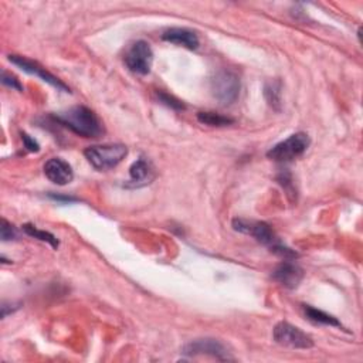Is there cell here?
I'll use <instances>...</instances> for the list:
<instances>
[{
    "label": "cell",
    "instance_id": "cell-1",
    "mask_svg": "<svg viewBox=\"0 0 363 363\" xmlns=\"http://www.w3.org/2000/svg\"><path fill=\"white\" fill-rule=\"evenodd\" d=\"M58 123L82 138H98L104 132L102 122L94 111L86 106H72L52 116Z\"/></svg>",
    "mask_w": 363,
    "mask_h": 363
},
{
    "label": "cell",
    "instance_id": "cell-2",
    "mask_svg": "<svg viewBox=\"0 0 363 363\" xmlns=\"http://www.w3.org/2000/svg\"><path fill=\"white\" fill-rule=\"evenodd\" d=\"M233 228L235 231H240L242 234L254 237L258 242L262 245L268 247L272 252L278 254L279 257H284L285 259L289 258H296L298 254L284 245L274 230L264 221H254V220H247V218H234L233 220Z\"/></svg>",
    "mask_w": 363,
    "mask_h": 363
},
{
    "label": "cell",
    "instance_id": "cell-3",
    "mask_svg": "<svg viewBox=\"0 0 363 363\" xmlns=\"http://www.w3.org/2000/svg\"><path fill=\"white\" fill-rule=\"evenodd\" d=\"M86 160L96 170H108L118 166L128 155V147L121 143L95 145L84 150Z\"/></svg>",
    "mask_w": 363,
    "mask_h": 363
},
{
    "label": "cell",
    "instance_id": "cell-4",
    "mask_svg": "<svg viewBox=\"0 0 363 363\" xmlns=\"http://www.w3.org/2000/svg\"><path fill=\"white\" fill-rule=\"evenodd\" d=\"M309 145H311V139L308 133L296 132L289 138H286L285 140L272 146L267 152V156L275 162H291L302 156L308 150Z\"/></svg>",
    "mask_w": 363,
    "mask_h": 363
},
{
    "label": "cell",
    "instance_id": "cell-5",
    "mask_svg": "<svg viewBox=\"0 0 363 363\" xmlns=\"http://www.w3.org/2000/svg\"><path fill=\"white\" fill-rule=\"evenodd\" d=\"M240 86V78L237 77V74L228 69L217 72L211 81L213 95L223 105H230L238 98Z\"/></svg>",
    "mask_w": 363,
    "mask_h": 363
},
{
    "label": "cell",
    "instance_id": "cell-6",
    "mask_svg": "<svg viewBox=\"0 0 363 363\" xmlns=\"http://www.w3.org/2000/svg\"><path fill=\"white\" fill-rule=\"evenodd\" d=\"M272 336L278 345L292 349H311L313 346V340L308 333L288 322H278Z\"/></svg>",
    "mask_w": 363,
    "mask_h": 363
},
{
    "label": "cell",
    "instance_id": "cell-7",
    "mask_svg": "<svg viewBox=\"0 0 363 363\" xmlns=\"http://www.w3.org/2000/svg\"><path fill=\"white\" fill-rule=\"evenodd\" d=\"M153 62V51L149 43L139 40L133 43L125 54V64L133 74L146 75L150 72Z\"/></svg>",
    "mask_w": 363,
    "mask_h": 363
},
{
    "label": "cell",
    "instance_id": "cell-8",
    "mask_svg": "<svg viewBox=\"0 0 363 363\" xmlns=\"http://www.w3.org/2000/svg\"><path fill=\"white\" fill-rule=\"evenodd\" d=\"M9 60L10 62H13L14 65H17L21 71L27 72V74H31V75H35L38 77L40 79H43L44 82L50 84L51 86L57 88L58 91H64V92H69V88L61 82L55 75H52L51 72H48L43 65H40L37 61H33L27 57H23V55H9Z\"/></svg>",
    "mask_w": 363,
    "mask_h": 363
},
{
    "label": "cell",
    "instance_id": "cell-9",
    "mask_svg": "<svg viewBox=\"0 0 363 363\" xmlns=\"http://www.w3.org/2000/svg\"><path fill=\"white\" fill-rule=\"evenodd\" d=\"M183 354L194 357V356H211L216 357L218 360H230L231 356L228 354L227 349L224 347L223 343H220L216 339H196L189 342L184 347H183Z\"/></svg>",
    "mask_w": 363,
    "mask_h": 363
},
{
    "label": "cell",
    "instance_id": "cell-10",
    "mask_svg": "<svg viewBox=\"0 0 363 363\" xmlns=\"http://www.w3.org/2000/svg\"><path fill=\"white\" fill-rule=\"evenodd\" d=\"M271 278L275 282H278L279 285H282L288 289H294L303 279V269L299 265H296L295 262L284 261L274 268Z\"/></svg>",
    "mask_w": 363,
    "mask_h": 363
},
{
    "label": "cell",
    "instance_id": "cell-11",
    "mask_svg": "<svg viewBox=\"0 0 363 363\" xmlns=\"http://www.w3.org/2000/svg\"><path fill=\"white\" fill-rule=\"evenodd\" d=\"M44 174L50 182H52L58 186L68 184L74 177L71 164L61 157L48 159L44 164Z\"/></svg>",
    "mask_w": 363,
    "mask_h": 363
},
{
    "label": "cell",
    "instance_id": "cell-12",
    "mask_svg": "<svg viewBox=\"0 0 363 363\" xmlns=\"http://www.w3.org/2000/svg\"><path fill=\"white\" fill-rule=\"evenodd\" d=\"M153 179H155V170H153L152 164L146 159H143V157H140L136 162H133L132 166L129 167V182H128V186H130V187L146 186Z\"/></svg>",
    "mask_w": 363,
    "mask_h": 363
},
{
    "label": "cell",
    "instance_id": "cell-13",
    "mask_svg": "<svg viewBox=\"0 0 363 363\" xmlns=\"http://www.w3.org/2000/svg\"><path fill=\"white\" fill-rule=\"evenodd\" d=\"M162 38L167 43L189 48V50H196L200 44L199 37L194 31L189 30V28H182V27H173L166 30L162 34Z\"/></svg>",
    "mask_w": 363,
    "mask_h": 363
},
{
    "label": "cell",
    "instance_id": "cell-14",
    "mask_svg": "<svg viewBox=\"0 0 363 363\" xmlns=\"http://www.w3.org/2000/svg\"><path fill=\"white\" fill-rule=\"evenodd\" d=\"M303 312H305V316H306L311 322H313V323L329 325V326H337V328L342 326L340 322H339L335 316H332V315H329V313H326V312H323V311H320V309H316V308H313V306L305 305V306H303Z\"/></svg>",
    "mask_w": 363,
    "mask_h": 363
},
{
    "label": "cell",
    "instance_id": "cell-15",
    "mask_svg": "<svg viewBox=\"0 0 363 363\" xmlns=\"http://www.w3.org/2000/svg\"><path fill=\"white\" fill-rule=\"evenodd\" d=\"M197 119L200 123L208 125V126H227L234 122L233 118H228L216 112H199Z\"/></svg>",
    "mask_w": 363,
    "mask_h": 363
},
{
    "label": "cell",
    "instance_id": "cell-16",
    "mask_svg": "<svg viewBox=\"0 0 363 363\" xmlns=\"http://www.w3.org/2000/svg\"><path fill=\"white\" fill-rule=\"evenodd\" d=\"M23 230H24L28 235H31V237H34V238H38V240H41V241L48 242L52 248H57V247H58V240H57L51 233H48V231L38 230V228H35V227L31 225V224H24V225H23Z\"/></svg>",
    "mask_w": 363,
    "mask_h": 363
},
{
    "label": "cell",
    "instance_id": "cell-17",
    "mask_svg": "<svg viewBox=\"0 0 363 363\" xmlns=\"http://www.w3.org/2000/svg\"><path fill=\"white\" fill-rule=\"evenodd\" d=\"M265 98L271 106L275 109L279 108V101H281V84L279 82H269L265 85Z\"/></svg>",
    "mask_w": 363,
    "mask_h": 363
},
{
    "label": "cell",
    "instance_id": "cell-18",
    "mask_svg": "<svg viewBox=\"0 0 363 363\" xmlns=\"http://www.w3.org/2000/svg\"><path fill=\"white\" fill-rule=\"evenodd\" d=\"M0 235H1V240L3 241H10V240H14L17 237V233H16V228L14 225H11L7 220H1V227H0Z\"/></svg>",
    "mask_w": 363,
    "mask_h": 363
},
{
    "label": "cell",
    "instance_id": "cell-19",
    "mask_svg": "<svg viewBox=\"0 0 363 363\" xmlns=\"http://www.w3.org/2000/svg\"><path fill=\"white\" fill-rule=\"evenodd\" d=\"M157 96H159V99L164 104V105H167V106H170V108H173V109H183L184 108V104L182 102V101H179L177 98H174V96H172V95H169V94H166V92H157Z\"/></svg>",
    "mask_w": 363,
    "mask_h": 363
},
{
    "label": "cell",
    "instance_id": "cell-20",
    "mask_svg": "<svg viewBox=\"0 0 363 363\" xmlns=\"http://www.w3.org/2000/svg\"><path fill=\"white\" fill-rule=\"evenodd\" d=\"M1 82H3L4 85H7V86L13 88V89L23 91V85L18 82V79H17L14 75H11V74H9V72H6V71L1 72Z\"/></svg>",
    "mask_w": 363,
    "mask_h": 363
},
{
    "label": "cell",
    "instance_id": "cell-21",
    "mask_svg": "<svg viewBox=\"0 0 363 363\" xmlns=\"http://www.w3.org/2000/svg\"><path fill=\"white\" fill-rule=\"evenodd\" d=\"M21 139H23V143H24V147L27 149V150H30V152H37L38 150V143L33 139V138H30L27 133H21Z\"/></svg>",
    "mask_w": 363,
    "mask_h": 363
}]
</instances>
